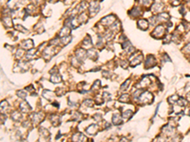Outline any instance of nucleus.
I'll return each mask as SVG.
<instances>
[{"mask_svg": "<svg viewBox=\"0 0 190 142\" xmlns=\"http://www.w3.org/2000/svg\"><path fill=\"white\" fill-rule=\"evenodd\" d=\"M51 81H52V82H61V78L59 75H58V76L55 75V76H52V79H51Z\"/></svg>", "mask_w": 190, "mask_h": 142, "instance_id": "nucleus-1", "label": "nucleus"}, {"mask_svg": "<svg viewBox=\"0 0 190 142\" xmlns=\"http://www.w3.org/2000/svg\"><path fill=\"white\" fill-rule=\"evenodd\" d=\"M184 51H186V52H190V43L186 46L185 47H184Z\"/></svg>", "mask_w": 190, "mask_h": 142, "instance_id": "nucleus-2", "label": "nucleus"}, {"mask_svg": "<svg viewBox=\"0 0 190 142\" xmlns=\"http://www.w3.org/2000/svg\"><path fill=\"white\" fill-rule=\"evenodd\" d=\"M18 95H21L20 97H21V98H23V99H24V98H25V96H26V94H24V93H23L22 91H20V92H18Z\"/></svg>", "mask_w": 190, "mask_h": 142, "instance_id": "nucleus-3", "label": "nucleus"}]
</instances>
